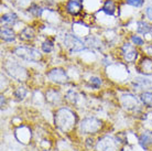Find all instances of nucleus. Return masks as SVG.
Wrapping results in <instances>:
<instances>
[{
	"label": "nucleus",
	"instance_id": "obj_2",
	"mask_svg": "<svg viewBox=\"0 0 152 151\" xmlns=\"http://www.w3.org/2000/svg\"><path fill=\"white\" fill-rule=\"evenodd\" d=\"M17 56L21 57L22 60L29 61V62H38L41 60V53L34 48L30 46H19L15 50Z\"/></svg>",
	"mask_w": 152,
	"mask_h": 151
},
{
	"label": "nucleus",
	"instance_id": "obj_11",
	"mask_svg": "<svg viewBox=\"0 0 152 151\" xmlns=\"http://www.w3.org/2000/svg\"><path fill=\"white\" fill-rule=\"evenodd\" d=\"M133 85L136 87H138L139 89H151L152 88L151 81L145 78H140V77L136 78V81L133 82Z\"/></svg>",
	"mask_w": 152,
	"mask_h": 151
},
{
	"label": "nucleus",
	"instance_id": "obj_13",
	"mask_svg": "<svg viewBox=\"0 0 152 151\" xmlns=\"http://www.w3.org/2000/svg\"><path fill=\"white\" fill-rule=\"evenodd\" d=\"M33 38H34V30L30 26L24 28L20 32V39L23 40V41H29V40H32Z\"/></svg>",
	"mask_w": 152,
	"mask_h": 151
},
{
	"label": "nucleus",
	"instance_id": "obj_23",
	"mask_svg": "<svg viewBox=\"0 0 152 151\" xmlns=\"http://www.w3.org/2000/svg\"><path fill=\"white\" fill-rule=\"evenodd\" d=\"M131 41L136 45H143V40L140 37H138V35H132L131 37Z\"/></svg>",
	"mask_w": 152,
	"mask_h": 151
},
{
	"label": "nucleus",
	"instance_id": "obj_12",
	"mask_svg": "<svg viewBox=\"0 0 152 151\" xmlns=\"http://www.w3.org/2000/svg\"><path fill=\"white\" fill-rule=\"evenodd\" d=\"M17 19H18V17H17V15H15V13H12V12L6 13V15H1V24H2V26H4H4H12V24L15 23Z\"/></svg>",
	"mask_w": 152,
	"mask_h": 151
},
{
	"label": "nucleus",
	"instance_id": "obj_15",
	"mask_svg": "<svg viewBox=\"0 0 152 151\" xmlns=\"http://www.w3.org/2000/svg\"><path fill=\"white\" fill-rule=\"evenodd\" d=\"M151 142H152V132L145 131L140 137V144L145 149L147 146L149 144H151Z\"/></svg>",
	"mask_w": 152,
	"mask_h": 151
},
{
	"label": "nucleus",
	"instance_id": "obj_7",
	"mask_svg": "<svg viewBox=\"0 0 152 151\" xmlns=\"http://www.w3.org/2000/svg\"><path fill=\"white\" fill-rule=\"evenodd\" d=\"M97 151H115L116 150V144L115 141L110 138H103V139L99 140V142L97 144L96 147Z\"/></svg>",
	"mask_w": 152,
	"mask_h": 151
},
{
	"label": "nucleus",
	"instance_id": "obj_6",
	"mask_svg": "<svg viewBox=\"0 0 152 151\" xmlns=\"http://www.w3.org/2000/svg\"><path fill=\"white\" fill-rule=\"evenodd\" d=\"M48 76H49V78L51 81H53V82H55L57 84H65L69 81V77L66 75V73L62 68H53V70H51L49 74H48Z\"/></svg>",
	"mask_w": 152,
	"mask_h": 151
},
{
	"label": "nucleus",
	"instance_id": "obj_9",
	"mask_svg": "<svg viewBox=\"0 0 152 151\" xmlns=\"http://www.w3.org/2000/svg\"><path fill=\"white\" fill-rule=\"evenodd\" d=\"M66 11L69 12V15H77L82 11V4L78 0H69L66 4Z\"/></svg>",
	"mask_w": 152,
	"mask_h": 151
},
{
	"label": "nucleus",
	"instance_id": "obj_20",
	"mask_svg": "<svg viewBox=\"0 0 152 151\" xmlns=\"http://www.w3.org/2000/svg\"><path fill=\"white\" fill-rule=\"evenodd\" d=\"M26 95H27V89H26L24 87H19V88H17V91L15 92V96L19 99H23Z\"/></svg>",
	"mask_w": 152,
	"mask_h": 151
},
{
	"label": "nucleus",
	"instance_id": "obj_3",
	"mask_svg": "<svg viewBox=\"0 0 152 151\" xmlns=\"http://www.w3.org/2000/svg\"><path fill=\"white\" fill-rule=\"evenodd\" d=\"M64 46L69 50L71 53L74 52H80L85 48V44L82 40L73 35V34H66L64 38Z\"/></svg>",
	"mask_w": 152,
	"mask_h": 151
},
{
	"label": "nucleus",
	"instance_id": "obj_18",
	"mask_svg": "<svg viewBox=\"0 0 152 151\" xmlns=\"http://www.w3.org/2000/svg\"><path fill=\"white\" fill-rule=\"evenodd\" d=\"M53 48H54L53 41H52V40H50V39L45 40V41L42 43V51H43V52H45V53L52 52Z\"/></svg>",
	"mask_w": 152,
	"mask_h": 151
},
{
	"label": "nucleus",
	"instance_id": "obj_10",
	"mask_svg": "<svg viewBox=\"0 0 152 151\" xmlns=\"http://www.w3.org/2000/svg\"><path fill=\"white\" fill-rule=\"evenodd\" d=\"M0 34H1V39H2L4 41H6V42L15 41V31L12 30V29H10V28H2Z\"/></svg>",
	"mask_w": 152,
	"mask_h": 151
},
{
	"label": "nucleus",
	"instance_id": "obj_8",
	"mask_svg": "<svg viewBox=\"0 0 152 151\" xmlns=\"http://www.w3.org/2000/svg\"><path fill=\"white\" fill-rule=\"evenodd\" d=\"M138 71L143 75H152V60L149 57L142 59L138 65Z\"/></svg>",
	"mask_w": 152,
	"mask_h": 151
},
{
	"label": "nucleus",
	"instance_id": "obj_1",
	"mask_svg": "<svg viewBox=\"0 0 152 151\" xmlns=\"http://www.w3.org/2000/svg\"><path fill=\"white\" fill-rule=\"evenodd\" d=\"M76 115L67 108H62L55 114V124L62 131H69L75 126Z\"/></svg>",
	"mask_w": 152,
	"mask_h": 151
},
{
	"label": "nucleus",
	"instance_id": "obj_24",
	"mask_svg": "<svg viewBox=\"0 0 152 151\" xmlns=\"http://www.w3.org/2000/svg\"><path fill=\"white\" fill-rule=\"evenodd\" d=\"M145 13H147V17L152 21V6H149V7L145 9Z\"/></svg>",
	"mask_w": 152,
	"mask_h": 151
},
{
	"label": "nucleus",
	"instance_id": "obj_22",
	"mask_svg": "<svg viewBox=\"0 0 152 151\" xmlns=\"http://www.w3.org/2000/svg\"><path fill=\"white\" fill-rule=\"evenodd\" d=\"M126 1H127L128 4L132 6V7H136V8H139L143 4V0H126Z\"/></svg>",
	"mask_w": 152,
	"mask_h": 151
},
{
	"label": "nucleus",
	"instance_id": "obj_4",
	"mask_svg": "<svg viewBox=\"0 0 152 151\" xmlns=\"http://www.w3.org/2000/svg\"><path fill=\"white\" fill-rule=\"evenodd\" d=\"M100 128H102V121L94 117L86 118L80 124V129L85 133H96Z\"/></svg>",
	"mask_w": 152,
	"mask_h": 151
},
{
	"label": "nucleus",
	"instance_id": "obj_17",
	"mask_svg": "<svg viewBox=\"0 0 152 151\" xmlns=\"http://www.w3.org/2000/svg\"><path fill=\"white\" fill-rule=\"evenodd\" d=\"M141 102L143 103L145 106L148 107H152V93L150 92H143L140 96Z\"/></svg>",
	"mask_w": 152,
	"mask_h": 151
},
{
	"label": "nucleus",
	"instance_id": "obj_25",
	"mask_svg": "<svg viewBox=\"0 0 152 151\" xmlns=\"http://www.w3.org/2000/svg\"><path fill=\"white\" fill-rule=\"evenodd\" d=\"M4 96H1V106H4Z\"/></svg>",
	"mask_w": 152,
	"mask_h": 151
},
{
	"label": "nucleus",
	"instance_id": "obj_21",
	"mask_svg": "<svg viewBox=\"0 0 152 151\" xmlns=\"http://www.w3.org/2000/svg\"><path fill=\"white\" fill-rule=\"evenodd\" d=\"M100 84H102V79L98 77H91V79H89V85L94 88H98L100 86Z\"/></svg>",
	"mask_w": 152,
	"mask_h": 151
},
{
	"label": "nucleus",
	"instance_id": "obj_16",
	"mask_svg": "<svg viewBox=\"0 0 152 151\" xmlns=\"http://www.w3.org/2000/svg\"><path fill=\"white\" fill-rule=\"evenodd\" d=\"M137 31L141 34H147L152 31V26H150V24L145 21H139L137 23Z\"/></svg>",
	"mask_w": 152,
	"mask_h": 151
},
{
	"label": "nucleus",
	"instance_id": "obj_14",
	"mask_svg": "<svg viewBox=\"0 0 152 151\" xmlns=\"http://www.w3.org/2000/svg\"><path fill=\"white\" fill-rule=\"evenodd\" d=\"M102 10H103L106 15H113L115 13V11H116V4H115V2L113 0H106L103 8H102Z\"/></svg>",
	"mask_w": 152,
	"mask_h": 151
},
{
	"label": "nucleus",
	"instance_id": "obj_5",
	"mask_svg": "<svg viewBox=\"0 0 152 151\" xmlns=\"http://www.w3.org/2000/svg\"><path fill=\"white\" fill-rule=\"evenodd\" d=\"M121 51H122L124 59H125L127 62L133 63V62H136V60L138 59V51H137V49L134 48L133 44L125 43V44L122 45Z\"/></svg>",
	"mask_w": 152,
	"mask_h": 151
},
{
	"label": "nucleus",
	"instance_id": "obj_19",
	"mask_svg": "<svg viewBox=\"0 0 152 151\" xmlns=\"http://www.w3.org/2000/svg\"><path fill=\"white\" fill-rule=\"evenodd\" d=\"M29 11L32 13V15H34V17H37V18H39V17H41L42 15V8L39 7L38 4H32L30 7V9H29Z\"/></svg>",
	"mask_w": 152,
	"mask_h": 151
}]
</instances>
